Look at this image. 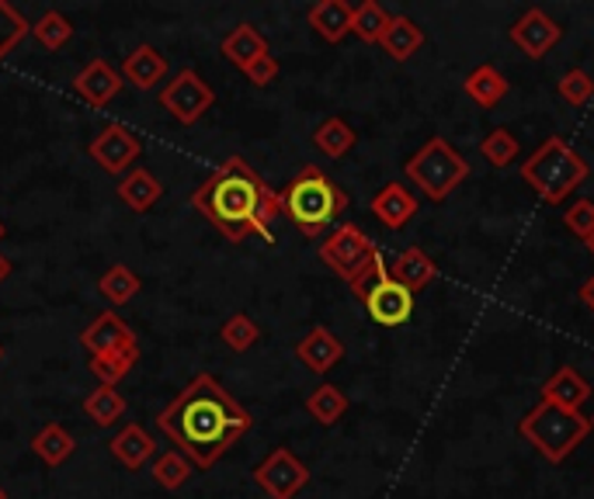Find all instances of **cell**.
I'll list each match as a JSON object with an SVG mask.
<instances>
[{"instance_id": "obj_1", "label": "cell", "mask_w": 594, "mask_h": 499, "mask_svg": "<svg viewBox=\"0 0 594 499\" xmlns=\"http://www.w3.org/2000/svg\"><path fill=\"white\" fill-rule=\"evenodd\" d=\"M153 424L199 471H209L254 427V416L226 393L220 378L202 371L153 416Z\"/></svg>"}, {"instance_id": "obj_2", "label": "cell", "mask_w": 594, "mask_h": 499, "mask_svg": "<svg viewBox=\"0 0 594 499\" xmlns=\"http://www.w3.org/2000/svg\"><path fill=\"white\" fill-rule=\"evenodd\" d=\"M192 208L205 215L209 226L230 243L261 236L275 243L272 222L282 215L279 191L268 184L244 156H226L215 171L195 187Z\"/></svg>"}, {"instance_id": "obj_3", "label": "cell", "mask_w": 594, "mask_h": 499, "mask_svg": "<svg viewBox=\"0 0 594 499\" xmlns=\"http://www.w3.org/2000/svg\"><path fill=\"white\" fill-rule=\"evenodd\" d=\"M279 202H282V215L306 240L328 233L351 205L348 191L334 184L320 166H303V171L279 191Z\"/></svg>"}, {"instance_id": "obj_4", "label": "cell", "mask_w": 594, "mask_h": 499, "mask_svg": "<svg viewBox=\"0 0 594 499\" xmlns=\"http://www.w3.org/2000/svg\"><path fill=\"white\" fill-rule=\"evenodd\" d=\"M519 174L532 187V194L538 202L563 205L591 177V166L571 143H566L563 135H550L543 146H535L525 156V163L519 166Z\"/></svg>"}, {"instance_id": "obj_5", "label": "cell", "mask_w": 594, "mask_h": 499, "mask_svg": "<svg viewBox=\"0 0 594 499\" xmlns=\"http://www.w3.org/2000/svg\"><path fill=\"white\" fill-rule=\"evenodd\" d=\"M470 174H473L470 160L459 153L445 135H431L427 143L403 163V177L435 205H442L449 194H455L459 184H466Z\"/></svg>"}, {"instance_id": "obj_6", "label": "cell", "mask_w": 594, "mask_h": 499, "mask_svg": "<svg viewBox=\"0 0 594 499\" xmlns=\"http://www.w3.org/2000/svg\"><path fill=\"white\" fill-rule=\"evenodd\" d=\"M519 434L543 455L550 465H563L591 434V420L584 413H566L550 403H535L522 420Z\"/></svg>"}, {"instance_id": "obj_7", "label": "cell", "mask_w": 594, "mask_h": 499, "mask_svg": "<svg viewBox=\"0 0 594 499\" xmlns=\"http://www.w3.org/2000/svg\"><path fill=\"white\" fill-rule=\"evenodd\" d=\"M316 254L348 288H359L365 277L375 274V267L383 261L380 246H375L355 222H341V226H334L331 236H323Z\"/></svg>"}, {"instance_id": "obj_8", "label": "cell", "mask_w": 594, "mask_h": 499, "mask_svg": "<svg viewBox=\"0 0 594 499\" xmlns=\"http://www.w3.org/2000/svg\"><path fill=\"white\" fill-rule=\"evenodd\" d=\"M351 292L359 295V302L365 305V316H369L375 326L396 329V326H403V323H411V316H414V295L390 274L386 261H380L375 274L365 277V282H362L359 288H351Z\"/></svg>"}, {"instance_id": "obj_9", "label": "cell", "mask_w": 594, "mask_h": 499, "mask_svg": "<svg viewBox=\"0 0 594 499\" xmlns=\"http://www.w3.org/2000/svg\"><path fill=\"white\" fill-rule=\"evenodd\" d=\"M157 104L164 108L178 125H195L205 111L215 104V91L202 80L199 70L184 67L164 83V91H160Z\"/></svg>"}, {"instance_id": "obj_10", "label": "cell", "mask_w": 594, "mask_h": 499, "mask_svg": "<svg viewBox=\"0 0 594 499\" xmlns=\"http://www.w3.org/2000/svg\"><path fill=\"white\" fill-rule=\"evenodd\" d=\"M251 479L268 499H295L310 486V468H306L303 458H295L289 448H275L251 471Z\"/></svg>"}, {"instance_id": "obj_11", "label": "cell", "mask_w": 594, "mask_h": 499, "mask_svg": "<svg viewBox=\"0 0 594 499\" xmlns=\"http://www.w3.org/2000/svg\"><path fill=\"white\" fill-rule=\"evenodd\" d=\"M88 153H91V160L101 166L104 174H125L129 166L140 160L143 143H140V135L132 132L129 125H122V122H108V125L91 139Z\"/></svg>"}, {"instance_id": "obj_12", "label": "cell", "mask_w": 594, "mask_h": 499, "mask_svg": "<svg viewBox=\"0 0 594 499\" xmlns=\"http://www.w3.org/2000/svg\"><path fill=\"white\" fill-rule=\"evenodd\" d=\"M507 39L511 45H519L528 60H546L563 39V24L543 8H525L519 21L507 28Z\"/></svg>"}, {"instance_id": "obj_13", "label": "cell", "mask_w": 594, "mask_h": 499, "mask_svg": "<svg viewBox=\"0 0 594 499\" xmlns=\"http://www.w3.org/2000/svg\"><path fill=\"white\" fill-rule=\"evenodd\" d=\"M344 340L338 337V333L331 329V326H323V323H316V326H310L306 333H303V340L295 344V357L303 360V368L306 371H313V375H331L341 360H344Z\"/></svg>"}, {"instance_id": "obj_14", "label": "cell", "mask_w": 594, "mask_h": 499, "mask_svg": "<svg viewBox=\"0 0 594 499\" xmlns=\"http://www.w3.org/2000/svg\"><path fill=\"white\" fill-rule=\"evenodd\" d=\"M122 88H125L122 73L108 60H91L84 70L73 77V94L80 101H88L91 108H108L122 94Z\"/></svg>"}, {"instance_id": "obj_15", "label": "cell", "mask_w": 594, "mask_h": 499, "mask_svg": "<svg viewBox=\"0 0 594 499\" xmlns=\"http://www.w3.org/2000/svg\"><path fill=\"white\" fill-rule=\"evenodd\" d=\"M587 399H591V381L574 365H560L543 381V388H538V403H550L566 413H581Z\"/></svg>"}, {"instance_id": "obj_16", "label": "cell", "mask_w": 594, "mask_h": 499, "mask_svg": "<svg viewBox=\"0 0 594 499\" xmlns=\"http://www.w3.org/2000/svg\"><path fill=\"white\" fill-rule=\"evenodd\" d=\"M372 215L383 222L386 230H403L407 222L421 212V202H417V194L407 187V184H400V181H390L383 184L380 191L372 194Z\"/></svg>"}, {"instance_id": "obj_17", "label": "cell", "mask_w": 594, "mask_h": 499, "mask_svg": "<svg viewBox=\"0 0 594 499\" xmlns=\"http://www.w3.org/2000/svg\"><path fill=\"white\" fill-rule=\"evenodd\" d=\"M137 344V333L129 329V323L119 316V313H101L88 323V329L80 333V347H84L91 357L98 354H112V350H122V347H132Z\"/></svg>"}, {"instance_id": "obj_18", "label": "cell", "mask_w": 594, "mask_h": 499, "mask_svg": "<svg viewBox=\"0 0 594 499\" xmlns=\"http://www.w3.org/2000/svg\"><path fill=\"white\" fill-rule=\"evenodd\" d=\"M119 73H122V80L129 83V88L153 91L157 83H164V77H168V55L143 42V45H137V49L125 55Z\"/></svg>"}, {"instance_id": "obj_19", "label": "cell", "mask_w": 594, "mask_h": 499, "mask_svg": "<svg viewBox=\"0 0 594 499\" xmlns=\"http://www.w3.org/2000/svg\"><path fill=\"white\" fill-rule=\"evenodd\" d=\"M390 274L411 295H417V292H427L431 285L439 282V264H435V257H427V249L407 246V249H400V254L393 257Z\"/></svg>"}, {"instance_id": "obj_20", "label": "cell", "mask_w": 594, "mask_h": 499, "mask_svg": "<svg viewBox=\"0 0 594 499\" xmlns=\"http://www.w3.org/2000/svg\"><path fill=\"white\" fill-rule=\"evenodd\" d=\"M351 18H355V4L348 0H316L306 11V24L328 45H341L351 35Z\"/></svg>"}, {"instance_id": "obj_21", "label": "cell", "mask_w": 594, "mask_h": 499, "mask_svg": "<svg viewBox=\"0 0 594 499\" xmlns=\"http://www.w3.org/2000/svg\"><path fill=\"white\" fill-rule=\"evenodd\" d=\"M108 451H112V458L129 468V471H140L143 465H150L157 458V440L140 427V424H125L112 444H108Z\"/></svg>"}, {"instance_id": "obj_22", "label": "cell", "mask_w": 594, "mask_h": 499, "mask_svg": "<svg viewBox=\"0 0 594 499\" xmlns=\"http://www.w3.org/2000/svg\"><path fill=\"white\" fill-rule=\"evenodd\" d=\"M220 52L226 55V60L244 73L251 63H258L261 55H268L272 49H268V39L258 32V28L251 24V21H240L233 32H226L223 35V42H220Z\"/></svg>"}, {"instance_id": "obj_23", "label": "cell", "mask_w": 594, "mask_h": 499, "mask_svg": "<svg viewBox=\"0 0 594 499\" xmlns=\"http://www.w3.org/2000/svg\"><path fill=\"white\" fill-rule=\"evenodd\" d=\"M507 91H511V83H507V77H504L494 63H480V67L470 70L466 80H463V94H466L476 108H483V111L497 108V104L507 98Z\"/></svg>"}, {"instance_id": "obj_24", "label": "cell", "mask_w": 594, "mask_h": 499, "mask_svg": "<svg viewBox=\"0 0 594 499\" xmlns=\"http://www.w3.org/2000/svg\"><path fill=\"white\" fill-rule=\"evenodd\" d=\"M424 39H427L424 28L411 14H393L390 28L380 39V49L390 55L393 63H407V60H414V52L424 45Z\"/></svg>"}, {"instance_id": "obj_25", "label": "cell", "mask_w": 594, "mask_h": 499, "mask_svg": "<svg viewBox=\"0 0 594 499\" xmlns=\"http://www.w3.org/2000/svg\"><path fill=\"white\" fill-rule=\"evenodd\" d=\"M119 198L125 208L132 212H150L157 202H160V194H164V187H160V181L147 171V166H137V171H129L122 181H119Z\"/></svg>"}, {"instance_id": "obj_26", "label": "cell", "mask_w": 594, "mask_h": 499, "mask_svg": "<svg viewBox=\"0 0 594 499\" xmlns=\"http://www.w3.org/2000/svg\"><path fill=\"white\" fill-rule=\"evenodd\" d=\"M348 396H344V388L334 385V381H320L313 393L306 396V413L313 416V420L320 427H334L341 424L344 416H348Z\"/></svg>"}, {"instance_id": "obj_27", "label": "cell", "mask_w": 594, "mask_h": 499, "mask_svg": "<svg viewBox=\"0 0 594 499\" xmlns=\"http://www.w3.org/2000/svg\"><path fill=\"white\" fill-rule=\"evenodd\" d=\"M313 146L328 160H341L359 146V132L351 129L341 115H331L313 129Z\"/></svg>"}, {"instance_id": "obj_28", "label": "cell", "mask_w": 594, "mask_h": 499, "mask_svg": "<svg viewBox=\"0 0 594 499\" xmlns=\"http://www.w3.org/2000/svg\"><path fill=\"white\" fill-rule=\"evenodd\" d=\"M73 448H77V440H73V434H70L63 424H46V427L32 437V455H36L42 465H49V468L67 465L70 455H73Z\"/></svg>"}, {"instance_id": "obj_29", "label": "cell", "mask_w": 594, "mask_h": 499, "mask_svg": "<svg viewBox=\"0 0 594 499\" xmlns=\"http://www.w3.org/2000/svg\"><path fill=\"white\" fill-rule=\"evenodd\" d=\"M390 21H393V14L380 4V0H362V4H355V18H351V35L362 39L365 45H380Z\"/></svg>"}, {"instance_id": "obj_30", "label": "cell", "mask_w": 594, "mask_h": 499, "mask_svg": "<svg viewBox=\"0 0 594 499\" xmlns=\"http://www.w3.org/2000/svg\"><path fill=\"white\" fill-rule=\"evenodd\" d=\"M480 156L487 160L494 171H504V166H511L522 156V143H519V135L511 129L497 125V129H491L487 135L480 139Z\"/></svg>"}, {"instance_id": "obj_31", "label": "cell", "mask_w": 594, "mask_h": 499, "mask_svg": "<svg viewBox=\"0 0 594 499\" xmlns=\"http://www.w3.org/2000/svg\"><path fill=\"white\" fill-rule=\"evenodd\" d=\"M137 360H140V344L112 350V354H98V357H91V375L101 385H119L132 368H137Z\"/></svg>"}, {"instance_id": "obj_32", "label": "cell", "mask_w": 594, "mask_h": 499, "mask_svg": "<svg viewBox=\"0 0 594 499\" xmlns=\"http://www.w3.org/2000/svg\"><path fill=\"white\" fill-rule=\"evenodd\" d=\"M84 413L98 427H115L122 416H125V399L115 385H98L94 393L84 399Z\"/></svg>"}, {"instance_id": "obj_33", "label": "cell", "mask_w": 594, "mask_h": 499, "mask_svg": "<svg viewBox=\"0 0 594 499\" xmlns=\"http://www.w3.org/2000/svg\"><path fill=\"white\" fill-rule=\"evenodd\" d=\"M192 471H195V465L188 461L181 451H164V455H157V458L150 461L153 482H157L160 489H168V492L181 489L188 479H192Z\"/></svg>"}, {"instance_id": "obj_34", "label": "cell", "mask_w": 594, "mask_h": 499, "mask_svg": "<svg viewBox=\"0 0 594 499\" xmlns=\"http://www.w3.org/2000/svg\"><path fill=\"white\" fill-rule=\"evenodd\" d=\"M143 282L137 277V271H129L125 264H112L104 274H101V282H98V292L112 302V305H125L140 295Z\"/></svg>"}, {"instance_id": "obj_35", "label": "cell", "mask_w": 594, "mask_h": 499, "mask_svg": "<svg viewBox=\"0 0 594 499\" xmlns=\"http://www.w3.org/2000/svg\"><path fill=\"white\" fill-rule=\"evenodd\" d=\"M32 35L42 49L49 52H60L67 49V42L73 39V21L63 11H46L36 24H32Z\"/></svg>"}, {"instance_id": "obj_36", "label": "cell", "mask_w": 594, "mask_h": 499, "mask_svg": "<svg viewBox=\"0 0 594 499\" xmlns=\"http://www.w3.org/2000/svg\"><path fill=\"white\" fill-rule=\"evenodd\" d=\"M220 340L233 350V354H248L258 340H261V326L248 316V313H233L223 329H220Z\"/></svg>"}, {"instance_id": "obj_37", "label": "cell", "mask_w": 594, "mask_h": 499, "mask_svg": "<svg viewBox=\"0 0 594 499\" xmlns=\"http://www.w3.org/2000/svg\"><path fill=\"white\" fill-rule=\"evenodd\" d=\"M29 32H32V24L24 21V14H18V8L8 4V0H0V63L8 60L14 45Z\"/></svg>"}, {"instance_id": "obj_38", "label": "cell", "mask_w": 594, "mask_h": 499, "mask_svg": "<svg viewBox=\"0 0 594 499\" xmlns=\"http://www.w3.org/2000/svg\"><path fill=\"white\" fill-rule=\"evenodd\" d=\"M556 94L566 101V104H574V108H584L591 98H594V77L584 70V67H574V70H566L556 83Z\"/></svg>"}, {"instance_id": "obj_39", "label": "cell", "mask_w": 594, "mask_h": 499, "mask_svg": "<svg viewBox=\"0 0 594 499\" xmlns=\"http://www.w3.org/2000/svg\"><path fill=\"white\" fill-rule=\"evenodd\" d=\"M563 226H566V233H574L584 243L594 233V202L591 198H574L563 212Z\"/></svg>"}, {"instance_id": "obj_40", "label": "cell", "mask_w": 594, "mask_h": 499, "mask_svg": "<svg viewBox=\"0 0 594 499\" xmlns=\"http://www.w3.org/2000/svg\"><path fill=\"white\" fill-rule=\"evenodd\" d=\"M279 73H282V67H279V60H275L272 52L261 55L258 63H251V67L244 70V77L254 83V88H272V83L279 80Z\"/></svg>"}, {"instance_id": "obj_41", "label": "cell", "mask_w": 594, "mask_h": 499, "mask_svg": "<svg viewBox=\"0 0 594 499\" xmlns=\"http://www.w3.org/2000/svg\"><path fill=\"white\" fill-rule=\"evenodd\" d=\"M577 298H581V305H584V309L594 316V274H591V277H584V282H581V288H577Z\"/></svg>"}, {"instance_id": "obj_42", "label": "cell", "mask_w": 594, "mask_h": 499, "mask_svg": "<svg viewBox=\"0 0 594 499\" xmlns=\"http://www.w3.org/2000/svg\"><path fill=\"white\" fill-rule=\"evenodd\" d=\"M11 271H14V267H11V261H8L4 254H0V285L8 282V277H11Z\"/></svg>"}, {"instance_id": "obj_43", "label": "cell", "mask_w": 594, "mask_h": 499, "mask_svg": "<svg viewBox=\"0 0 594 499\" xmlns=\"http://www.w3.org/2000/svg\"><path fill=\"white\" fill-rule=\"evenodd\" d=\"M584 249H587V254H591V257H594V233H591V236H587V240H584Z\"/></svg>"}, {"instance_id": "obj_44", "label": "cell", "mask_w": 594, "mask_h": 499, "mask_svg": "<svg viewBox=\"0 0 594 499\" xmlns=\"http://www.w3.org/2000/svg\"><path fill=\"white\" fill-rule=\"evenodd\" d=\"M8 236V226H4V222H0V240H4Z\"/></svg>"}, {"instance_id": "obj_45", "label": "cell", "mask_w": 594, "mask_h": 499, "mask_svg": "<svg viewBox=\"0 0 594 499\" xmlns=\"http://www.w3.org/2000/svg\"><path fill=\"white\" fill-rule=\"evenodd\" d=\"M0 499H8V492H4V486H0Z\"/></svg>"}, {"instance_id": "obj_46", "label": "cell", "mask_w": 594, "mask_h": 499, "mask_svg": "<svg viewBox=\"0 0 594 499\" xmlns=\"http://www.w3.org/2000/svg\"><path fill=\"white\" fill-rule=\"evenodd\" d=\"M587 420H591V430H594V416H587Z\"/></svg>"}, {"instance_id": "obj_47", "label": "cell", "mask_w": 594, "mask_h": 499, "mask_svg": "<svg viewBox=\"0 0 594 499\" xmlns=\"http://www.w3.org/2000/svg\"><path fill=\"white\" fill-rule=\"evenodd\" d=\"M0 360H4V347H0Z\"/></svg>"}]
</instances>
